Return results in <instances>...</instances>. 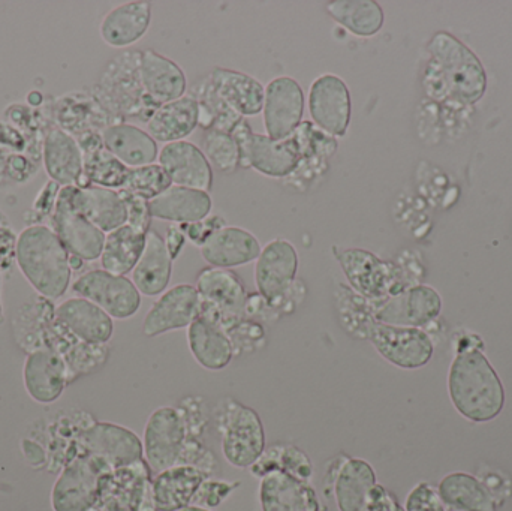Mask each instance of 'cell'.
<instances>
[{"label":"cell","instance_id":"53","mask_svg":"<svg viewBox=\"0 0 512 511\" xmlns=\"http://www.w3.org/2000/svg\"><path fill=\"white\" fill-rule=\"evenodd\" d=\"M5 320V315H3V305H2V275H0V324Z\"/></svg>","mask_w":512,"mask_h":511},{"label":"cell","instance_id":"39","mask_svg":"<svg viewBox=\"0 0 512 511\" xmlns=\"http://www.w3.org/2000/svg\"><path fill=\"white\" fill-rule=\"evenodd\" d=\"M445 507L465 511H496V500L477 477L466 473L448 474L438 488Z\"/></svg>","mask_w":512,"mask_h":511},{"label":"cell","instance_id":"15","mask_svg":"<svg viewBox=\"0 0 512 511\" xmlns=\"http://www.w3.org/2000/svg\"><path fill=\"white\" fill-rule=\"evenodd\" d=\"M78 443L86 455L104 462L111 470L143 461V441L131 429L114 423H93L81 431Z\"/></svg>","mask_w":512,"mask_h":511},{"label":"cell","instance_id":"28","mask_svg":"<svg viewBox=\"0 0 512 511\" xmlns=\"http://www.w3.org/2000/svg\"><path fill=\"white\" fill-rule=\"evenodd\" d=\"M105 149L128 168L146 167L158 161V143L132 123L122 122L107 126L101 132Z\"/></svg>","mask_w":512,"mask_h":511},{"label":"cell","instance_id":"49","mask_svg":"<svg viewBox=\"0 0 512 511\" xmlns=\"http://www.w3.org/2000/svg\"><path fill=\"white\" fill-rule=\"evenodd\" d=\"M405 511H447L438 491L429 483H420L409 492L406 498Z\"/></svg>","mask_w":512,"mask_h":511},{"label":"cell","instance_id":"44","mask_svg":"<svg viewBox=\"0 0 512 511\" xmlns=\"http://www.w3.org/2000/svg\"><path fill=\"white\" fill-rule=\"evenodd\" d=\"M203 152L212 168L219 173L233 174L240 168V149L233 135L227 132L206 131Z\"/></svg>","mask_w":512,"mask_h":511},{"label":"cell","instance_id":"47","mask_svg":"<svg viewBox=\"0 0 512 511\" xmlns=\"http://www.w3.org/2000/svg\"><path fill=\"white\" fill-rule=\"evenodd\" d=\"M240 488V482H227V480H216L207 477L201 483L197 495L192 501V506L203 507V509L213 510L221 506L236 489Z\"/></svg>","mask_w":512,"mask_h":511},{"label":"cell","instance_id":"21","mask_svg":"<svg viewBox=\"0 0 512 511\" xmlns=\"http://www.w3.org/2000/svg\"><path fill=\"white\" fill-rule=\"evenodd\" d=\"M158 161L173 185L206 192L212 189V165L194 143L185 140L165 144L159 150Z\"/></svg>","mask_w":512,"mask_h":511},{"label":"cell","instance_id":"23","mask_svg":"<svg viewBox=\"0 0 512 511\" xmlns=\"http://www.w3.org/2000/svg\"><path fill=\"white\" fill-rule=\"evenodd\" d=\"M140 78L147 98L156 108L185 96L188 86L182 68L152 48L141 51Z\"/></svg>","mask_w":512,"mask_h":511},{"label":"cell","instance_id":"45","mask_svg":"<svg viewBox=\"0 0 512 511\" xmlns=\"http://www.w3.org/2000/svg\"><path fill=\"white\" fill-rule=\"evenodd\" d=\"M171 183L170 177L159 164L146 165V167L129 168L125 185L120 191L131 192L144 200L152 201L153 198L167 191Z\"/></svg>","mask_w":512,"mask_h":511},{"label":"cell","instance_id":"3","mask_svg":"<svg viewBox=\"0 0 512 511\" xmlns=\"http://www.w3.org/2000/svg\"><path fill=\"white\" fill-rule=\"evenodd\" d=\"M141 51H126L110 62L95 86L96 101L114 122L140 120L147 123L158 108L144 92L140 78Z\"/></svg>","mask_w":512,"mask_h":511},{"label":"cell","instance_id":"46","mask_svg":"<svg viewBox=\"0 0 512 511\" xmlns=\"http://www.w3.org/2000/svg\"><path fill=\"white\" fill-rule=\"evenodd\" d=\"M227 335L233 344L234 356L255 353V351L261 350L267 342L264 326L252 318H245L236 326L231 327Z\"/></svg>","mask_w":512,"mask_h":511},{"label":"cell","instance_id":"38","mask_svg":"<svg viewBox=\"0 0 512 511\" xmlns=\"http://www.w3.org/2000/svg\"><path fill=\"white\" fill-rule=\"evenodd\" d=\"M146 236L128 224L108 233L99 258L102 269L119 276L132 273L146 248Z\"/></svg>","mask_w":512,"mask_h":511},{"label":"cell","instance_id":"37","mask_svg":"<svg viewBox=\"0 0 512 511\" xmlns=\"http://www.w3.org/2000/svg\"><path fill=\"white\" fill-rule=\"evenodd\" d=\"M188 345L198 365L207 371H222L236 357L227 332L201 317L188 327Z\"/></svg>","mask_w":512,"mask_h":511},{"label":"cell","instance_id":"29","mask_svg":"<svg viewBox=\"0 0 512 511\" xmlns=\"http://www.w3.org/2000/svg\"><path fill=\"white\" fill-rule=\"evenodd\" d=\"M77 141L84 158L83 182L78 188L101 186L120 191L125 185L129 168L105 149L101 132H86Z\"/></svg>","mask_w":512,"mask_h":511},{"label":"cell","instance_id":"24","mask_svg":"<svg viewBox=\"0 0 512 511\" xmlns=\"http://www.w3.org/2000/svg\"><path fill=\"white\" fill-rule=\"evenodd\" d=\"M259 480L262 511H321L318 495L309 482L283 471H273Z\"/></svg>","mask_w":512,"mask_h":511},{"label":"cell","instance_id":"30","mask_svg":"<svg viewBox=\"0 0 512 511\" xmlns=\"http://www.w3.org/2000/svg\"><path fill=\"white\" fill-rule=\"evenodd\" d=\"M173 275V258L158 231L150 230L146 236V248L132 270L134 282L141 296H161L167 291Z\"/></svg>","mask_w":512,"mask_h":511},{"label":"cell","instance_id":"19","mask_svg":"<svg viewBox=\"0 0 512 511\" xmlns=\"http://www.w3.org/2000/svg\"><path fill=\"white\" fill-rule=\"evenodd\" d=\"M111 470L110 467L93 458L83 456L75 459L57 482L53 492V504L56 511H87L95 503L101 477Z\"/></svg>","mask_w":512,"mask_h":511},{"label":"cell","instance_id":"52","mask_svg":"<svg viewBox=\"0 0 512 511\" xmlns=\"http://www.w3.org/2000/svg\"><path fill=\"white\" fill-rule=\"evenodd\" d=\"M165 245H167L168 252H170L173 261L179 257L180 252L183 251L186 245V236L180 227H170L167 231V236L164 237Z\"/></svg>","mask_w":512,"mask_h":511},{"label":"cell","instance_id":"32","mask_svg":"<svg viewBox=\"0 0 512 511\" xmlns=\"http://www.w3.org/2000/svg\"><path fill=\"white\" fill-rule=\"evenodd\" d=\"M149 207L152 218L180 225L192 224L209 218L213 200L209 192L173 185L149 201Z\"/></svg>","mask_w":512,"mask_h":511},{"label":"cell","instance_id":"12","mask_svg":"<svg viewBox=\"0 0 512 511\" xmlns=\"http://www.w3.org/2000/svg\"><path fill=\"white\" fill-rule=\"evenodd\" d=\"M78 297L95 303L114 320H128L141 308V294L132 279L104 269L90 270L72 284Z\"/></svg>","mask_w":512,"mask_h":511},{"label":"cell","instance_id":"33","mask_svg":"<svg viewBox=\"0 0 512 511\" xmlns=\"http://www.w3.org/2000/svg\"><path fill=\"white\" fill-rule=\"evenodd\" d=\"M200 126V111L195 96L185 95L161 105L147 122V132L156 143L185 141Z\"/></svg>","mask_w":512,"mask_h":511},{"label":"cell","instance_id":"34","mask_svg":"<svg viewBox=\"0 0 512 511\" xmlns=\"http://www.w3.org/2000/svg\"><path fill=\"white\" fill-rule=\"evenodd\" d=\"M207 479L203 471L189 465H176L152 480L153 498L159 511H180L192 506L201 483Z\"/></svg>","mask_w":512,"mask_h":511},{"label":"cell","instance_id":"7","mask_svg":"<svg viewBox=\"0 0 512 511\" xmlns=\"http://www.w3.org/2000/svg\"><path fill=\"white\" fill-rule=\"evenodd\" d=\"M349 287L370 302H379L408 290L402 272L366 249L334 248Z\"/></svg>","mask_w":512,"mask_h":511},{"label":"cell","instance_id":"50","mask_svg":"<svg viewBox=\"0 0 512 511\" xmlns=\"http://www.w3.org/2000/svg\"><path fill=\"white\" fill-rule=\"evenodd\" d=\"M224 224V219L219 218V216H209V218L203 219V221L182 224L180 228L185 233L186 239L191 240L192 243L201 248L213 233L225 227Z\"/></svg>","mask_w":512,"mask_h":511},{"label":"cell","instance_id":"8","mask_svg":"<svg viewBox=\"0 0 512 511\" xmlns=\"http://www.w3.org/2000/svg\"><path fill=\"white\" fill-rule=\"evenodd\" d=\"M239 144L240 167L254 168L274 179L291 177L301 161L300 146L294 134L285 140H271L264 134H255L245 119L231 132Z\"/></svg>","mask_w":512,"mask_h":511},{"label":"cell","instance_id":"18","mask_svg":"<svg viewBox=\"0 0 512 511\" xmlns=\"http://www.w3.org/2000/svg\"><path fill=\"white\" fill-rule=\"evenodd\" d=\"M200 315V294L197 287L180 284L161 294L143 321L147 338L188 329Z\"/></svg>","mask_w":512,"mask_h":511},{"label":"cell","instance_id":"36","mask_svg":"<svg viewBox=\"0 0 512 511\" xmlns=\"http://www.w3.org/2000/svg\"><path fill=\"white\" fill-rule=\"evenodd\" d=\"M150 21L152 8L149 2H126L105 15L99 33L110 47H128L146 35Z\"/></svg>","mask_w":512,"mask_h":511},{"label":"cell","instance_id":"27","mask_svg":"<svg viewBox=\"0 0 512 511\" xmlns=\"http://www.w3.org/2000/svg\"><path fill=\"white\" fill-rule=\"evenodd\" d=\"M44 165L51 182L80 186L84 176L83 150L66 129L53 128L44 141Z\"/></svg>","mask_w":512,"mask_h":511},{"label":"cell","instance_id":"9","mask_svg":"<svg viewBox=\"0 0 512 511\" xmlns=\"http://www.w3.org/2000/svg\"><path fill=\"white\" fill-rule=\"evenodd\" d=\"M364 341H369L382 359L406 371L424 368L435 353L432 338L423 329L391 326L378 320L372 321Z\"/></svg>","mask_w":512,"mask_h":511},{"label":"cell","instance_id":"4","mask_svg":"<svg viewBox=\"0 0 512 511\" xmlns=\"http://www.w3.org/2000/svg\"><path fill=\"white\" fill-rule=\"evenodd\" d=\"M433 62L429 68L430 80L439 81L433 89L451 93L463 102L474 104L486 90V74L480 60L462 42L441 32L429 45Z\"/></svg>","mask_w":512,"mask_h":511},{"label":"cell","instance_id":"10","mask_svg":"<svg viewBox=\"0 0 512 511\" xmlns=\"http://www.w3.org/2000/svg\"><path fill=\"white\" fill-rule=\"evenodd\" d=\"M188 431L177 407L156 408L144 428V461L156 474L180 464Z\"/></svg>","mask_w":512,"mask_h":511},{"label":"cell","instance_id":"40","mask_svg":"<svg viewBox=\"0 0 512 511\" xmlns=\"http://www.w3.org/2000/svg\"><path fill=\"white\" fill-rule=\"evenodd\" d=\"M325 9L337 24L360 38L376 35L384 26V11L373 0H334Z\"/></svg>","mask_w":512,"mask_h":511},{"label":"cell","instance_id":"31","mask_svg":"<svg viewBox=\"0 0 512 511\" xmlns=\"http://www.w3.org/2000/svg\"><path fill=\"white\" fill-rule=\"evenodd\" d=\"M71 198L74 206L102 233H111L128 222V210L119 191L101 186H71Z\"/></svg>","mask_w":512,"mask_h":511},{"label":"cell","instance_id":"41","mask_svg":"<svg viewBox=\"0 0 512 511\" xmlns=\"http://www.w3.org/2000/svg\"><path fill=\"white\" fill-rule=\"evenodd\" d=\"M249 470L258 479L273 471H283L304 482H310L313 476L312 461L306 452L294 444H273L265 447L258 461Z\"/></svg>","mask_w":512,"mask_h":511},{"label":"cell","instance_id":"22","mask_svg":"<svg viewBox=\"0 0 512 511\" xmlns=\"http://www.w3.org/2000/svg\"><path fill=\"white\" fill-rule=\"evenodd\" d=\"M24 387L30 398L39 404H53L69 383L68 366L54 351L36 350L24 363Z\"/></svg>","mask_w":512,"mask_h":511},{"label":"cell","instance_id":"2","mask_svg":"<svg viewBox=\"0 0 512 511\" xmlns=\"http://www.w3.org/2000/svg\"><path fill=\"white\" fill-rule=\"evenodd\" d=\"M15 261L39 296L50 302L65 296L72 276L69 252L51 228L30 225L21 231Z\"/></svg>","mask_w":512,"mask_h":511},{"label":"cell","instance_id":"42","mask_svg":"<svg viewBox=\"0 0 512 511\" xmlns=\"http://www.w3.org/2000/svg\"><path fill=\"white\" fill-rule=\"evenodd\" d=\"M334 302H336L337 318L342 329L352 338L364 341L367 329L372 321L376 320L372 302L364 299L345 284L337 285L334 291Z\"/></svg>","mask_w":512,"mask_h":511},{"label":"cell","instance_id":"48","mask_svg":"<svg viewBox=\"0 0 512 511\" xmlns=\"http://www.w3.org/2000/svg\"><path fill=\"white\" fill-rule=\"evenodd\" d=\"M123 203H125L126 210H128V222L135 230L140 233L147 234L152 228V213H150L149 201L138 195L131 194V192L119 191Z\"/></svg>","mask_w":512,"mask_h":511},{"label":"cell","instance_id":"54","mask_svg":"<svg viewBox=\"0 0 512 511\" xmlns=\"http://www.w3.org/2000/svg\"><path fill=\"white\" fill-rule=\"evenodd\" d=\"M180 511H213V510L203 509V507L189 506V507H186V509H183Z\"/></svg>","mask_w":512,"mask_h":511},{"label":"cell","instance_id":"43","mask_svg":"<svg viewBox=\"0 0 512 511\" xmlns=\"http://www.w3.org/2000/svg\"><path fill=\"white\" fill-rule=\"evenodd\" d=\"M195 99L200 111V126L206 131H219L231 134L245 117L234 111L210 83L209 78L198 86Z\"/></svg>","mask_w":512,"mask_h":511},{"label":"cell","instance_id":"5","mask_svg":"<svg viewBox=\"0 0 512 511\" xmlns=\"http://www.w3.org/2000/svg\"><path fill=\"white\" fill-rule=\"evenodd\" d=\"M215 423L225 461L239 470L251 468L267 447L259 414L237 399L225 398L216 405Z\"/></svg>","mask_w":512,"mask_h":511},{"label":"cell","instance_id":"25","mask_svg":"<svg viewBox=\"0 0 512 511\" xmlns=\"http://www.w3.org/2000/svg\"><path fill=\"white\" fill-rule=\"evenodd\" d=\"M261 243L251 231L239 227H222L201 246V257L210 267L234 269L254 263L261 254Z\"/></svg>","mask_w":512,"mask_h":511},{"label":"cell","instance_id":"13","mask_svg":"<svg viewBox=\"0 0 512 511\" xmlns=\"http://www.w3.org/2000/svg\"><path fill=\"white\" fill-rule=\"evenodd\" d=\"M53 231L69 255L83 261L101 258L105 236L72 203L71 186H63L57 194L53 209Z\"/></svg>","mask_w":512,"mask_h":511},{"label":"cell","instance_id":"16","mask_svg":"<svg viewBox=\"0 0 512 511\" xmlns=\"http://www.w3.org/2000/svg\"><path fill=\"white\" fill-rule=\"evenodd\" d=\"M304 93L292 77H276L265 86L264 128L271 140H285L303 122Z\"/></svg>","mask_w":512,"mask_h":511},{"label":"cell","instance_id":"20","mask_svg":"<svg viewBox=\"0 0 512 511\" xmlns=\"http://www.w3.org/2000/svg\"><path fill=\"white\" fill-rule=\"evenodd\" d=\"M330 482L339 511H366L370 495L378 485L372 465L364 459L349 456L334 462Z\"/></svg>","mask_w":512,"mask_h":511},{"label":"cell","instance_id":"17","mask_svg":"<svg viewBox=\"0 0 512 511\" xmlns=\"http://www.w3.org/2000/svg\"><path fill=\"white\" fill-rule=\"evenodd\" d=\"M372 305L373 314L381 323L421 329L441 314L442 300L433 288L415 285Z\"/></svg>","mask_w":512,"mask_h":511},{"label":"cell","instance_id":"35","mask_svg":"<svg viewBox=\"0 0 512 511\" xmlns=\"http://www.w3.org/2000/svg\"><path fill=\"white\" fill-rule=\"evenodd\" d=\"M210 83L218 95L242 117L256 116L264 107L265 87L245 72L213 68Z\"/></svg>","mask_w":512,"mask_h":511},{"label":"cell","instance_id":"26","mask_svg":"<svg viewBox=\"0 0 512 511\" xmlns=\"http://www.w3.org/2000/svg\"><path fill=\"white\" fill-rule=\"evenodd\" d=\"M56 317L75 338L87 344L107 345L113 338V318L83 297H72L60 303Z\"/></svg>","mask_w":512,"mask_h":511},{"label":"cell","instance_id":"1","mask_svg":"<svg viewBox=\"0 0 512 511\" xmlns=\"http://www.w3.org/2000/svg\"><path fill=\"white\" fill-rule=\"evenodd\" d=\"M448 393L456 410L474 423H487L505 408V387L483 348L457 350L448 371Z\"/></svg>","mask_w":512,"mask_h":511},{"label":"cell","instance_id":"14","mask_svg":"<svg viewBox=\"0 0 512 511\" xmlns=\"http://www.w3.org/2000/svg\"><path fill=\"white\" fill-rule=\"evenodd\" d=\"M312 123L334 138L345 137L351 123V93L336 74L319 75L310 84L307 96Z\"/></svg>","mask_w":512,"mask_h":511},{"label":"cell","instance_id":"51","mask_svg":"<svg viewBox=\"0 0 512 511\" xmlns=\"http://www.w3.org/2000/svg\"><path fill=\"white\" fill-rule=\"evenodd\" d=\"M366 511H405V509L400 506L397 498L390 491H387L384 486L376 485L372 495H370L369 506H367Z\"/></svg>","mask_w":512,"mask_h":511},{"label":"cell","instance_id":"11","mask_svg":"<svg viewBox=\"0 0 512 511\" xmlns=\"http://www.w3.org/2000/svg\"><path fill=\"white\" fill-rule=\"evenodd\" d=\"M298 252L286 239H274L261 249L255 266V284L259 296L279 317L280 303L297 281Z\"/></svg>","mask_w":512,"mask_h":511},{"label":"cell","instance_id":"6","mask_svg":"<svg viewBox=\"0 0 512 511\" xmlns=\"http://www.w3.org/2000/svg\"><path fill=\"white\" fill-rule=\"evenodd\" d=\"M200 315L228 332L246 318L249 293L237 273L230 269L206 267L197 278Z\"/></svg>","mask_w":512,"mask_h":511}]
</instances>
